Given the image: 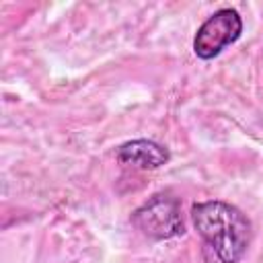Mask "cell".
Wrapping results in <instances>:
<instances>
[{
  "label": "cell",
  "instance_id": "3957f363",
  "mask_svg": "<svg viewBox=\"0 0 263 263\" xmlns=\"http://www.w3.org/2000/svg\"><path fill=\"white\" fill-rule=\"evenodd\" d=\"M242 35V18L234 8H220L208 16L193 37V51L199 60H214Z\"/></svg>",
  "mask_w": 263,
  "mask_h": 263
},
{
  "label": "cell",
  "instance_id": "7a4b0ae2",
  "mask_svg": "<svg viewBox=\"0 0 263 263\" xmlns=\"http://www.w3.org/2000/svg\"><path fill=\"white\" fill-rule=\"evenodd\" d=\"M132 224L152 240H171L185 234L181 203L171 193H156L134 214Z\"/></svg>",
  "mask_w": 263,
  "mask_h": 263
},
{
  "label": "cell",
  "instance_id": "6da1fadb",
  "mask_svg": "<svg viewBox=\"0 0 263 263\" xmlns=\"http://www.w3.org/2000/svg\"><path fill=\"white\" fill-rule=\"evenodd\" d=\"M191 220L205 251L218 263H238L251 242V222L234 205L212 199L191 208Z\"/></svg>",
  "mask_w": 263,
  "mask_h": 263
},
{
  "label": "cell",
  "instance_id": "277c9868",
  "mask_svg": "<svg viewBox=\"0 0 263 263\" xmlns=\"http://www.w3.org/2000/svg\"><path fill=\"white\" fill-rule=\"evenodd\" d=\"M117 160L140 171H154L171 160V152L154 140H132L117 148Z\"/></svg>",
  "mask_w": 263,
  "mask_h": 263
}]
</instances>
